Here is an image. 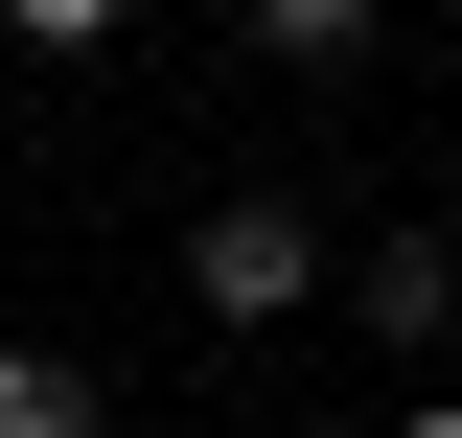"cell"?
<instances>
[{
	"instance_id": "obj_2",
	"label": "cell",
	"mask_w": 462,
	"mask_h": 438,
	"mask_svg": "<svg viewBox=\"0 0 462 438\" xmlns=\"http://www.w3.org/2000/svg\"><path fill=\"white\" fill-rule=\"evenodd\" d=\"M346 324L439 370V346H462V254H439V231H370V254H346Z\"/></svg>"
},
{
	"instance_id": "obj_3",
	"label": "cell",
	"mask_w": 462,
	"mask_h": 438,
	"mask_svg": "<svg viewBox=\"0 0 462 438\" xmlns=\"http://www.w3.org/2000/svg\"><path fill=\"white\" fill-rule=\"evenodd\" d=\"M0 438H93V346H0Z\"/></svg>"
},
{
	"instance_id": "obj_5",
	"label": "cell",
	"mask_w": 462,
	"mask_h": 438,
	"mask_svg": "<svg viewBox=\"0 0 462 438\" xmlns=\"http://www.w3.org/2000/svg\"><path fill=\"white\" fill-rule=\"evenodd\" d=\"M0 23H23V47H116V0H0Z\"/></svg>"
},
{
	"instance_id": "obj_1",
	"label": "cell",
	"mask_w": 462,
	"mask_h": 438,
	"mask_svg": "<svg viewBox=\"0 0 462 438\" xmlns=\"http://www.w3.org/2000/svg\"><path fill=\"white\" fill-rule=\"evenodd\" d=\"M300 300H324V208L231 185V208L185 231V324H300Z\"/></svg>"
},
{
	"instance_id": "obj_6",
	"label": "cell",
	"mask_w": 462,
	"mask_h": 438,
	"mask_svg": "<svg viewBox=\"0 0 462 438\" xmlns=\"http://www.w3.org/2000/svg\"><path fill=\"white\" fill-rule=\"evenodd\" d=\"M393 438H462V392H416V415H393Z\"/></svg>"
},
{
	"instance_id": "obj_4",
	"label": "cell",
	"mask_w": 462,
	"mask_h": 438,
	"mask_svg": "<svg viewBox=\"0 0 462 438\" xmlns=\"http://www.w3.org/2000/svg\"><path fill=\"white\" fill-rule=\"evenodd\" d=\"M370 23H393V0H254V47H278V69H346Z\"/></svg>"
}]
</instances>
